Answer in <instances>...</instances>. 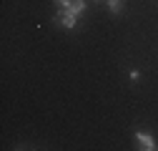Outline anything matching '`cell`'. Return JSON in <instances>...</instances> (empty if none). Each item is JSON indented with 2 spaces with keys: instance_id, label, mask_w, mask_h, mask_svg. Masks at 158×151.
Masks as SVG:
<instances>
[{
  "instance_id": "obj_1",
  "label": "cell",
  "mask_w": 158,
  "mask_h": 151,
  "mask_svg": "<svg viewBox=\"0 0 158 151\" xmlns=\"http://www.w3.org/2000/svg\"><path fill=\"white\" fill-rule=\"evenodd\" d=\"M135 141L141 144V149H143V151H156V149H158V146H156V141H153L148 134H143V131H135Z\"/></svg>"
},
{
  "instance_id": "obj_2",
  "label": "cell",
  "mask_w": 158,
  "mask_h": 151,
  "mask_svg": "<svg viewBox=\"0 0 158 151\" xmlns=\"http://www.w3.org/2000/svg\"><path fill=\"white\" fill-rule=\"evenodd\" d=\"M55 20L60 23L63 28H75V25H78V18H73V15H68L65 10H60V13H58V18H55Z\"/></svg>"
},
{
  "instance_id": "obj_3",
  "label": "cell",
  "mask_w": 158,
  "mask_h": 151,
  "mask_svg": "<svg viewBox=\"0 0 158 151\" xmlns=\"http://www.w3.org/2000/svg\"><path fill=\"white\" fill-rule=\"evenodd\" d=\"M60 10H65L68 15H73V18H78V15H81V13L85 10V3H83V0H73V3H70L68 8H60Z\"/></svg>"
},
{
  "instance_id": "obj_4",
  "label": "cell",
  "mask_w": 158,
  "mask_h": 151,
  "mask_svg": "<svg viewBox=\"0 0 158 151\" xmlns=\"http://www.w3.org/2000/svg\"><path fill=\"white\" fill-rule=\"evenodd\" d=\"M121 8H123V0H108V10L110 13H118Z\"/></svg>"
},
{
  "instance_id": "obj_5",
  "label": "cell",
  "mask_w": 158,
  "mask_h": 151,
  "mask_svg": "<svg viewBox=\"0 0 158 151\" xmlns=\"http://www.w3.org/2000/svg\"><path fill=\"white\" fill-rule=\"evenodd\" d=\"M55 3H58V5H60V8H68V5L73 3V0H55Z\"/></svg>"
}]
</instances>
